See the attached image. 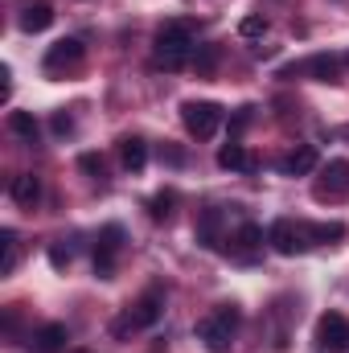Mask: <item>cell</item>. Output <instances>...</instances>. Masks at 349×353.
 Wrapping results in <instances>:
<instances>
[{"label": "cell", "mask_w": 349, "mask_h": 353, "mask_svg": "<svg viewBox=\"0 0 349 353\" xmlns=\"http://www.w3.org/2000/svg\"><path fill=\"white\" fill-rule=\"evenodd\" d=\"M152 50H157V66H165V70H181L189 58H193V25H185V21H169V25H161L157 29V37H152Z\"/></svg>", "instance_id": "cell-1"}, {"label": "cell", "mask_w": 349, "mask_h": 353, "mask_svg": "<svg viewBox=\"0 0 349 353\" xmlns=\"http://www.w3.org/2000/svg\"><path fill=\"white\" fill-rule=\"evenodd\" d=\"M239 321H243V312H239L235 304H222L218 312H210V316L197 325V337L206 341L210 353H230V337H235Z\"/></svg>", "instance_id": "cell-2"}, {"label": "cell", "mask_w": 349, "mask_h": 353, "mask_svg": "<svg viewBox=\"0 0 349 353\" xmlns=\"http://www.w3.org/2000/svg\"><path fill=\"white\" fill-rule=\"evenodd\" d=\"M161 312H165V296H161V292H148V296H140L136 304H128V312L111 325V333H115V337H132V333H140V329H152V325L161 321Z\"/></svg>", "instance_id": "cell-3"}, {"label": "cell", "mask_w": 349, "mask_h": 353, "mask_svg": "<svg viewBox=\"0 0 349 353\" xmlns=\"http://www.w3.org/2000/svg\"><path fill=\"white\" fill-rule=\"evenodd\" d=\"M181 123L193 140H210L222 128V107L206 103V99H189V103H181Z\"/></svg>", "instance_id": "cell-4"}, {"label": "cell", "mask_w": 349, "mask_h": 353, "mask_svg": "<svg viewBox=\"0 0 349 353\" xmlns=\"http://www.w3.org/2000/svg\"><path fill=\"white\" fill-rule=\"evenodd\" d=\"M119 247H123V226H103L99 230V243H94V275L99 279H111L115 275Z\"/></svg>", "instance_id": "cell-5"}, {"label": "cell", "mask_w": 349, "mask_h": 353, "mask_svg": "<svg viewBox=\"0 0 349 353\" xmlns=\"http://www.w3.org/2000/svg\"><path fill=\"white\" fill-rule=\"evenodd\" d=\"M267 243L279 251V255H296V251H304L308 243H304V226L300 222H292V218H275L271 222V230H267Z\"/></svg>", "instance_id": "cell-6"}, {"label": "cell", "mask_w": 349, "mask_h": 353, "mask_svg": "<svg viewBox=\"0 0 349 353\" xmlns=\"http://www.w3.org/2000/svg\"><path fill=\"white\" fill-rule=\"evenodd\" d=\"M222 230H226V210H218V205L201 210V218H197L193 234H197V243H201L206 251H218V247L226 243V239H222Z\"/></svg>", "instance_id": "cell-7"}, {"label": "cell", "mask_w": 349, "mask_h": 353, "mask_svg": "<svg viewBox=\"0 0 349 353\" xmlns=\"http://www.w3.org/2000/svg\"><path fill=\"white\" fill-rule=\"evenodd\" d=\"M79 62H83V41H79V37H62V41H54V46L46 50V70H50V74L70 70V66H79Z\"/></svg>", "instance_id": "cell-8"}, {"label": "cell", "mask_w": 349, "mask_h": 353, "mask_svg": "<svg viewBox=\"0 0 349 353\" xmlns=\"http://www.w3.org/2000/svg\"><path fill=\"white\" fill-rule=\"evenodd\" d=\"M321 165V152H317V144H296L283 161H279V173L283 176H308L312 169Z\"/></svg>", "instance_id": "cell-9"}, {"label": "cell", "mask_w": 349, "mask_h": 353, "mask_svg": "<svg viewBox=\"0 0 349 353\" xmlns=\"http://www.w3.org/2000/svg\"><path fill=\"white\" fill-rule=\"evenodd\" d=\"M317 337L325 350H349V321L341 312H325L321 325H317Z\"/></svg>", "instance_id": "cell-10"}, {"label": "cell", "mask_w": 349, "mask_h": 353, "mask_svg": "<svg viewBox=\"0 0 349 353\" xmlns=\"http://www.w3.org/2000/svg\"><path fill=\"white\" fill-rule=\"evenodd\" d=\"M8 193H12V201H17V205L33 210V205L41 201V176H37V173H17V176H12V185H8Z\"/></svg>", "instance_id": "cell-11"}, {"label": "cell", "mask_w": 349, "mask_h": 353, "mask_svg": "<svg viewBox=\"0 0 349 353\" xmlns=\"http://www.w3.org/2000/svg\"><path fill=\"white\" fill-rule=\"evenodd\" d=\"M29 341H33V350H37V353H62V350H66V341H70V329L54 321V325H41Z\"/></svg>", "instance_id": "cell-12"}, {"label": "cell", "mask_w": 349, "mask_h": 353, "mask_svg": "<svg viewBox=\"0 0 349 353\" xmlns=\"http://www.w3.org/2000/svg\"><path fill=\"white\" fill-rule=\"evenodd\" d=\"M304 74L317 79V83H337L341 79V58L337 54H312L304 62Z\"/></svg>", "instance_id": "cell-13"}, {"label": "cell", "mask_w": 349, "mask_h": 353, "mask_svg": "<svg viewBox=\"0 0 349 353\" xmlns=\"http://www.w3.org/2000/svg\"><path fill=\"white\" fill-rule=\"evenodd\" d=\"M349 189V161H329L325 165V181L317 185V197H337Z\"/></svg>", "instance_id": "cell-14"}, {"label": "cell", "mask_w": 349, "mask_h": 353, "mask_svg": "<svg viewBox=\"0 0 349 353\" xmlns=\"http://www.w3.org/2000/svg\"><path fill=\"white\" fill-rule=\"evenodd\" d=\"M119 161H123L128 173H144V165H148V144H144L140 136H123V140H119Z\"/></svg>", "instance_id": "cell-15"}, {"label": "cell", "mask_w": 349, "mask_h": 353, "mask_svg": "<svg viewBox=\"0 0 349 353\" xmlns=\"http://www.w3.org/2000/svg\"><path fill=\"white\" fill-rule=\"evenodd\" d=\"M218 169H230V173H251V169H255V161H251V152H247L239 140H230V144H222V148H218Z\"/></svg>", "instance_id": "cell-16"}, {"label": "cell", "mask_w": 349, "mask_h": 353, "mask_svg": "<svg viewBox=\"0 0 349 353\" xmlns=\"http://www.w3.org/2000/svg\"><path fill=\"white\" fill-rule=\"evenodd\" d=\"M54 25V8L50 4H29V8H21V29L25 33H41V29H50Z\"/></svg>", "instance_id": "cell-17"}, {"label": "cell", "mask_w": 349, "mask_h": 353, "mask_svg": "<svg viewBox=\"0 0 349 353\" xmlns=\"http://www.w3.org/2000/svg\"><path fill=\"white\" fill-rule=\"evenodd\" d=\"M263 247V230L255 222H247V226H239V234H235V251L243 255V259H251L255 251Z\"/></svg>", "instance_id": "cell-18"}, {"label": "cell", "mask_w": 349, "mask_h": 353, "mask_svg": "<svg viewBox=\"0 0 349 353\" xmlns=\"http://www.w3.org/2000/svg\"><path fill=\"white\" fill-rule=\"evenodd\" d=\"M8 132L33 144V140H37V119H33L29 111H8Z\"/></svg>", "instance_id": "cell-19"}, {"label": "cell", "mask_w": 349, "mask_h": 353, "mask_svg": "<svg viewBox=\"0 0 349 353\" xmlns=\"http://www.w3.org/2000/svg\"><path fill=\"white\" fill-rule=\"evenodd\" d=\"M304 239H312V243H337V239H346V226L341 222H317V226H304Z\"/></svg>", "instance_id": "cell-20"}, {"label": "cell", "mask_w": 349, "mask_h": 353, "mask_svg": "<svg viewBox=\"0 0 349 353\" xmlns=\"http://www.w3.org/2000/svg\"><path fill=\"white\" fill-rule=\"evenodd\" d=\"M173 205H177V193L165 189V193H157V197L148 201V218H152V222H169V218H173Z\"/></svg>", "instance_id": "cell-21"}, {"label": "cell", "mask_w": 349, "mask_h": 353, "mask_svg": "<svg viewBox=\"0 0 349 353\" xmlns=\"http://www.w3.org/2000/svg\"><path fill=\"white\" fill-rule=\"evenodd\" d=\"M12 267H17V234L0 230V275H12Z\"/></svg>", "instance_id": "cell-22"}, {"label": "cell", "mask_w": 349, "mask_h": 353, "mask_svg": "<svg viewBox=\"0 0 349 353\" xmlns=\"http://www.w3.org/2000/svg\"><path fill=\"white\" fill-rule=\"evenodd\" d=\"M218 58H222L218 46H201V50H193V66H197V74H214Z\"/></svg>", "instance_id": "cell-23"}, {"label": "cell", "mask_w": 349, "mask_h": 353, "mask_svg": "<svg viewBox=\"0 0 349 353\" xmlns=\"http://www.w3.org/2000/svg\"><path fill=\"white\" fill-rule=\"evenodd\" d=\"M263 33H267V17L263 12H251V17L239 21V37H263Z\"/></svg>", "instance_id": "cell-24"}, {"label": "cell", "mask_w": 349, "mask_h": 353, "mask_svg": "<svg viewBox=\"0 0 349 353\" xmlns=\"http://www.w3.org/2000/svg\"><path fill=\"white\" fill-rule=\"evenodd\" d=\"M79 169L87 176H94V181H103V173H107V169H103V157H94V152H83V157H79Z\"/></svg>", "instance_id": "cell-25"}, {"label": "cell", "mask_w": 349, "mask_h": 353, "mask_svg": "<svg viewBox=\"0 0 349 353\" xmlns=\"http://www.w3.org/2000/svg\"><path fill=\"white\" fill-rule=\"evenodd\" d=\"M70 259H74V255H70V247H62V243H54V247H50V263L58 267V271H66Z\"/></svg>", "instance_id": "cell-26"}, {"label": "cell", "mask_w": 349, "mask_h": 353, "mask_svg": "<svg viewBox=\"0 0 349 353\" xmlns=\"http://www.w3.org/2000/svg\"><path fill=\"white\" fill-rule=\"evenodd\" d=\"M54 132H58V136H70V132H74V119H70L66 111H54Z\"/></svg>", "instance_id": "cell-27"}, {"label": "cell", "mask_w": 349, "mask_h": 353, "mask_svg": "<svg viewBox=\"0 0 349 353\" xmlns=\"http://www.w3.org/2000/svg\"><path fill=\"white\" fill-rule=\"evenodd\" d=\"M161 161H169L173 169H181V165H185V152H181V148H161Z\"/></svg>", "instance_id": "cell-28"}]
</instances>
